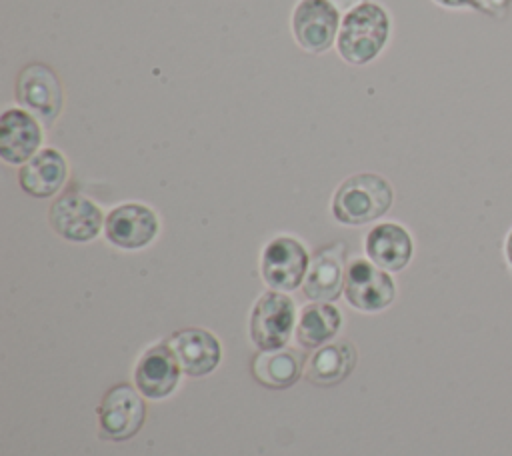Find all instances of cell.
<instances>
[{"label": "cell", "instance_id": "cell-11", "mask_svg": "<svg viewBox=\"0 0 512 456\" xmlns=\"http://www.w3.org/2000/svg\"><path fill=\"white\" fill-rule=\"evenodd\" d=\"M134 380L138 390L148 398L168 396L180 380V364L168 344H158L150 348L138 362L134 370Z\"/></svg>", "mask_w": 512, "mask_h": 456}, {"label": "cell", "instance_id": "cell-6", "mask_svg": "<svg viewBox=\"0 0 512 456\" xmlns=\"http://www.w3.org/2000/svg\"><path fill=\"white\" fill-rule=\"evenodd\" d=\"M308 272V254L304 246L288 236L272 240L262 254V276L276 290H294Z\"/></svg>", "mask_w": 512, "mask_h": 456}, {"label": "cell", "instance_id": "cell-19", "mask_svg": "<svg viewBox=\"0 0 512 456\" xmlns=\"http://www.w3.org/2000/svg\"><path fill=\"white\" fill-rule=\"evenodd\" d=\"M340 312L324 302L308 304L298 320L296 338L304 348H318L336 336L340 328Z\"/></svg>", "mask_w": 512, "mask_h": 456}, {"label": "cell", "instance_id": "cell-15", "mask_svg": "<svg viewBox=\"0 0 512 456\" xmlns=\"http://www.w3.org/2000/svg\"><path fill=\"white\" fill-rule=\"evenodd\" d=\"M66 160L54 148H44L36 152L18 174L22 190L36 198H48L60 190L66 180Z\"/></svg>", "mask_w": 512, "mask_h": 456}, {"label": "cell", "instance_id": "cell-8", "mask_svg": "<svg viewBox=\"0 0 512 456\" xmlns=\"http://www.w3.org/2000/svg\"><path fill=\"white\" fill-rule=\"evenodd\" d=\"M396 294L392 278L368 264L366 260H354L346 272V300L366 312H376L392 304Z\"/></svg>", "mask_w": 512, "mask_h": 456}, {"label": "cell", "instance_id": "cell-17", "mask_svg": "<svg viewBox=\"0 0 512 456\" xmlns=\"http://www.w3.org/2000/svg\"><path fill=\"white\" fill-rule=\"evenodd\" d=\"M356 364V352L348 342L322 346L308 364L306 378L316 386H332L342 382Z\"/></svg>", "mask_w": 512, "mask_h": 456}, {"label": "cell", "instance_id": "cell-4", "mask_svg": "<svg viewBox=\"0 0 512 456\" xmlns=\"http://www.w3.org/2000/svg\"><path fill=\"white\" fill-rule=\"evenodd\" d=\"M16 98L34 118L52 124L62 106V88L48 66L28 64L16 78Z\"/></svg>", "mask_w": 512, "mask_h": 456}, {"label": "cell", "instance_id": "cell-5", "mask_svg": "<svg viewBox=\"0 0 512 456\" xmlns=\"http://www.w3.org/2000/svg\"><path fill=\"white\" fill-rule=\"evenodd\" d=\"M98 416L104 438L128 440L142 428L146 406L128 384H116L104 394Z\"/></svg>", "mask_w": 512, "mask_h": 456}, {"label": "cell", "instance_id": "cell-23", "mask_svg": "<svg viewBox=\"0 0 512 456\" xmlns=\"http://www.w3.org/2000/svg\"><path fill=\"white\" fill-rule=\"evenodd\" d=\"M504 254H506V260H508V266L512 268V228L506 236V242H504Z\"/></svg>", "mask_w": 512, "mask_h": 456}, {"label": "cell", "instance_id": "cell-2", "mask_svg": "<svg viewBox=\"0 0 512 456\" xmlns=\"http://www.w3.org/2000/svg\"><path fill=\"white\" fill-rule=\"evenodd\" d=\"M392 188L378 174L362 172L340 184L332 200V214L342 224H366L388 212Z\"/></svg>", "mask_w": 512, "mask_h": 456}, {"label": "cell", "instance_id": "cell-13", "mask_svg": "<svg viewBox=\"0 0 512 456\" xmlns=\"http://www.w3.org/2000/svg\"><path fill=\"white\" fill-rule=\"evenodd\" d=\"M42 140L40 126L32 114L8 108L0 118V156L8 164H20L34 156Z\"/></svg>", "mask_w": 512, "mask_h": 456}, {"label": "cell", "instance_id": "cell-1", "mask_svg": "<svg viewBox=\"0 0 512 456\" xmlns=\"http://www.w3.org/2000/svg\"><path fill=\"white\" fill-rule=\"evenodd\" d=\"M388 32L390 20L386 10L374 2H362L342 22L338 52L350 64H366L384 48Z\"/></svg>", "mask_w": 512, "mask_h": 456}, {"label": "cell", "instance_id": "cell-12", "mask_svg": "<svg viewBox=\"0 0 512 456\" xmlns=\"http://www.w3.org/2000/svg\"><path fill=\"white\" fill-rule=\"evenodd\" d=\"M168 346L188 376H204L220 362L218 340L200 328H182L174 332Z\"/></svg>", "mask_w": 512, "mask_h": 456}, {"label": "cell", "instance_id": "cell-9", "mask_svg": "<svg viewBox=\"0 0 512 456\" xmlns=\"http://www.w3.org/2000/svg\"><path fill=\"white\" fill-rule=\"evenodd\" d=\"M50 224L66 240L88 242L100 232L102 212L80 194H64L50 208Z\"/></svg>", "mask_w": 512, "mask_h": 456}, {"label": "cell", "instance_id": "cell-10", "mask_svg": "<svg viewBox=\"0 0 512 456\" xmlns=\"http://www.w3.org/2000/svg\"><path fill=\"white\" fill-rule=\"evenodd\" d=\"M158 232V220L148 206L122 204L106 218V238L126 250L142 248Z\"/></svg>", "mask_w": 512, "mask_h": 456}, {"label": "cell", "instance_id": "cell-14", "mask_svg": "<svg viewBox=\"0 0 512 456\" xmlns=\"http://www.w3.org/2000/svg\"><path fill=\"white\" fill-rule=\"evenodd\" d=\"M344 256L342 244H332L318 250L304 278V294L316 302L338 298L344 282Z\"/></svg>", "mask_w": 512, "mask_h": 456}, {"label": "cell", "instance_id": "cell-7", "mask_svg": "<svg viewBox=\"0 0 512 456\" xmlns=\"http://www.w3.org/2000/svg\"><path fill=\"white\" fill-rule=\"evenodd\" d=\"M292 30L304 50L324 52L336 38L338 10L328 0H300L292 16Z\"/></svg>", "mask_w": 512, "mask_h": 456}, {"label": "cell", "instance_id": "cell-18", "mask_svg": "<svg viewBox=\"0 0 512 456\" xmlns=\"http://www.w3.org/2000/svg\"><path fill=\"white\" fill-rule=\"evenodd\" d=\"M252 374L266 388L292 386L302 374V356L296 350H264L254 358Z\"/></svg>", "mask_w": 512, "mask_h": 456}, {"label": "cell", "instance_id": "cell-22", "mask_svg": "<svg viewBox=\"0 0 512 456\" xmlns=\"http://www.w3.org/2000/svg\"><path fill=\"white\" fill-rule=\"evenodd\" d=\"M336 10H354L362 4V0H328Z\"/></svg>", "mask_w": 512, "mask_h": 456}, {"label": "cell", "instance_id": "cell-21", "mask_svg": "<svg viewBox=\"0 0 512 456\" xmlns=\"http://www.w3.org/2000/svg\"><path fill=\"white\" fill-rule=\"evenodd\" d=\"M440 6L446 8H474L476 10V0H434Z\"/></svg>", "mask_w": 512, "mask_h": 456}, {"label": "cell", "instance_id": "cell-3", "mask_svg": "<svg viewBox=\"0 0 512 456\" xmlns=\"http://www.w3.org/2000/svg\"><path fill=\"white\" fill-rule=\"evenodd\" d=\"M294 326V302L280 292L260 296L250 318V336L262 350L282 348Z\"/></svg>", "mask_w": 512, "mask_h": 456}, {"label": "cell", "instance_id": "cell-16", "mask_svg": "<svg viewBox=\"0 0 512 456\" xmlns=\"http://www.w3.org/2000/svg\"><path fill=\"white\" fill-rule=\"evenodd\" d=\"M366 254L382 270L398 272L412 258V238L398 224H378L366 236Z\"/></svg>", "mask_w": 512, "mask_h": 456}, {"label": "cell", "instance_id": "cell-20", "mask_svg": "<svg viewBox=\"0 0 512 456\" xmlns=\"http://www.w3.org/2000/svg\"><path fill=\"white\" fill-rule=\"evenodd\" d=\"M512 0H476V10L490 16H504Z\"/></svg>", "mask_w": 512, "mask_h": 456}]
</instances>
